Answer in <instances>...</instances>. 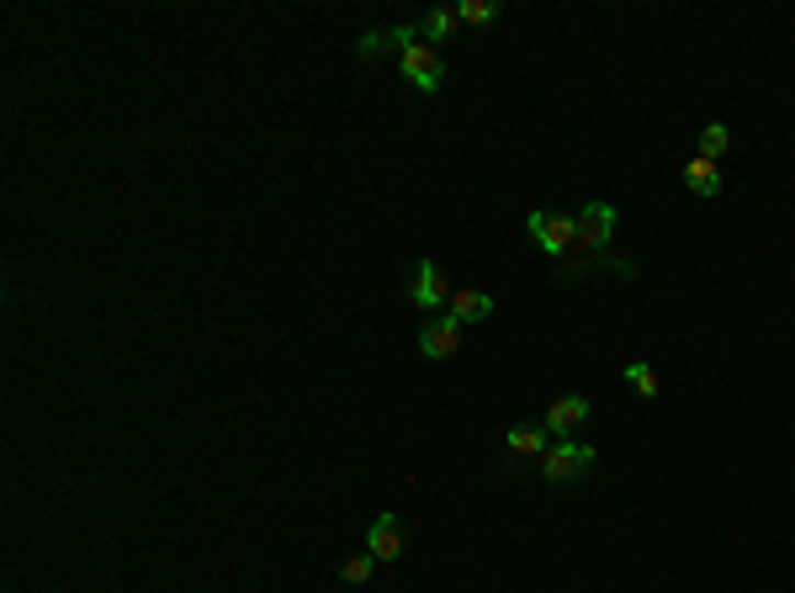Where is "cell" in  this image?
Listing matches in <instances>:
<instances>
[{
    "label": "cell",
    "instance_id": "7",
    "mask_svg": "<svg viewBox=\"0 0 795 593\" xmlns=\"http://www.w3.org/2000/svg\"><path fill=\"white\" fill-rule=\"evenodd\" d=\"M367 551L377 562H398V557H403V519H398V514H377V519H371Z\"/></svg>",
    "mask_w": 795,
    "mask_h": 593
},
{
    "label": "cell",
    "instance_id": "3",
    "mask_svg": "<svg viewBox=\"0 0 795 593\" xmlns=\"http://www.w3.org/2000/svg\"><path fill=\"white\" fill-rule=\"evenodd\" d=\"M525 228H530V238H536L547 255H568V249L579 244V217H573V212H530Z\"/></svg>",
    "mask_w": 795,
    "mask_h": 593
},
{
    "label": "cell",
    "instance_id": "11",
    "mask_svg": "<svg viewBox=\"0 0 795 593\" xmlns=\"http://www.w3.org/2000/svg\"><path fill=\"white\" fill-rule=\"evenodd\" d=\"M489 313H493V296L478 292V287H467V292L451 296V318H457V324H483Z\"/></svg>",
    "mask_w": 795,
    "mask_h": 593
},
{
    "label": "cell",
    "instance_id": "5",
    "mask_svg": "<svg viewBox=\"0 0 795 593\" xmlns=\"http://www.w3.org/2000/svg\"><path fill=\"white\" fill-rule=\"evenodd\" d=\"M579 217V244L583 249H611L615 228H620V212L611 208V202H589L583 212H573Z\"/></svg>",
    "mask_w": 795,
    "mask_h": 593
},
{
    "label": "cell",
    "instance_id": "14",
    "mask_svg": "<svg viewBox=\"0 0 795 593\" xmlns=\"http://www.w3.org/2000/svg\"><path fill=\"white\" fill-rule=\"evenodd\" d=\"M626 382H631L637 398H658V371H652L647 360H631V366H626Z\"/></svg>",
    "mask_w": 795,
    "mask_h": 593
},
{
    "label": "cell",
    "instance_id": "12",
    "mask_svg": "<svg viewBox=\"0 0 795 593\" xmlns=\"http://www.w3.org/2000/svg\"><path fill=\"white\" fill-rule=\"evenodd\" d=\"M457 32V5H435L425 22H419V37L425 43H440V37H451Z\"/></svg>",
    "mask_w": 795,
    "mask_h": 593
},
{
    "label": "cell",
    "instance_id": "9",
    "mask_svg": "<svg viewBox=\"0 0 795 593\" xmlns=\"http://www.w3.org/2000/svg\"><path fill=\"white\" fill-rule=\"evenodd\" d=\"M504 445L515 450V456H547V445H551V435H547V424H510V435H504Z\"/></svg>",
    "mask_w": 795,
    "mask_h": 593
},
{
    "label": "cell",
    "instance_id": "8",
    "mask_svg": "<svg viewBox=\"0 0 795 593\" xmlns=\"http://www.w3.org/2000/svg\"><path fill=\"white\" fill-rule=\"evenodd\" d=\"M419 350H425L429 360H451L461 350V324L446 313V318H435V324L419 328Z\"/></svg>",
    "mask_w": 795,
    "mask_h": 593
},
{
    "label": "cell",
    "instance_id": "6",
    "mask_svg": "<svg viewBox=\"0 0 795 593\" xmlns=\"http://www.w3.org/2000/svg\"><path fill=\"white\" fill-rule=\"evenodd\" d=\"M579 424H589V398L583 392H568V398H557L547 409V435L551 440H568Z\"/></svg>",
    "mask_w": 795,
    "mask_h": 593
},
{
    "label": "cell",
    "instance_id": "10",
    "mask_svg": "<svg viewBox=\"0 0 795 593\" xmlns=\"http://www.w3.org/2000/svg\"><path fill=\"white\" fill-rule=\"evenodd\" d=\"M684 186H690L695 197H705V202L721 197V170H716V159H701V154H695V159L684 165Z\"/></svg>",
    "mask_w": 795,
    "mask_h": 593
},
{
    "label": "cell",
    "instance_id": "2",
    "mask_svg": "<svg viewBox=\"0 0 795 593\" xmlns=\"http://www.w3.org/2000/svg\"><path fill=\"white\" fill-rule=\"evenodd\" d=\"M594 472V450L579 440H551L547 456H541V477L547 482H573V477Z\"/></svg>",
    "mask_w": 795,
    "mask_h": 593
},
{
    "label": "cell",
    "instance_id": "4",
    "mask_svg": "<svg viewBox=\"0 0 795 593\" xmlns=\"http://www.w3.org/2000/svg\"><path fill=\"white\" fill-rule=\"evenodd\" d=\"M408 296H414V307H451V281H446V270L435 266V260H414L408 270Z\"/></svg>",
    "mask_w": 795,
    "mask_h": 593
},
{
    "label": "cell",
    "instance_id": "13",
    "mask_svg": "<svg viewBox=\"0 0 795 593\" xmlns=\"http://www.w3.org/2000/svg\"><path fill=\"white\" fill-rule=\"evenodd\" d=\"M732 148V133H727V122H710V127H701V159H721Z\"/></svg>",
    "mask_w": 795,
    "mask_h": 593
},
{
    "label": "cell",
    "instance_id": "1",
    "mask_svg": "<svg viewBox=\"0 0 795 593\" xmlns=\"http://www.w3.org/2000/svg\"><path fill=\"white\" fill-rule=\"evenodd\" d=\"M398 64H403V80L419 90V96H435V90L446 86V59L435 54V43H425V37H414V43L398 54Z\"/></svg>",
    "mask_w": 795,
    "mask_h": 593
},
{
    "label": "cell",
    "instance_id": "16",
    "mask_svg": "<svg viewBox=\"0 0 795 593\" xmlns=\"http://www.w3.org/2000/svg\"><path fill=\"white\" fill-rule=\"evenodd\" d=\"M371 562H377V557H371V551H361V557H350V562L339 567V578H345V583H367V578H371Z\"/></svg>",
    "mask_w": 795,
    "mask_h": 593
},
{
    "label": "cell",
    "instance_id": "15",
    "mask_svg": "<svg viewBox=\"0 0 795 593\" xmlns=\"http://www.w3.org/2000/svg\"><path fill=\"white\" fill-rule=\"evenodd\" d=\"M499 16V5L493 0H457V22H472V27H483Z\"/></svg>",
    "mask_w": 795,
    "mask_h": 593
}]
</instances>
